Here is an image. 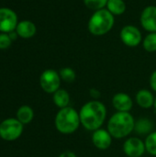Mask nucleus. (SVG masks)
I'll list each match as a JSON object with an SVG mask.
<instances>
[{
    "instance_id": "10",
    "label": "nucleus",
    "mask_w": 156,
    "mask_h": 157,
    "mask_svg": "<svg viewBox=\"0 0 156 157\" xmlns=\"http://www.w3.org/2000/svg\"><path fill=\"white\" fill-rule=\"evenodd\" d=\"M142 27L148 32H156V6H146L140 17Z\"/></svg>"
},
{
    "instance_id": "6",
    "label": "nucleus",
    "mask_w": 156,
    "mask_h": 157,
    "mask_svg": "<svg viewBox=\"0 0 156 157\" xmlns=\"http://www.w3.org/2000/svg\"><path fill=\"white\" fill-rule=\"evenodd\" d=\"M61 77L58 72L53 69H47L40 76V85L42 90L48 94H53L61 86Z\"/></svg>"
},
{
    "instance_id": "21",
    "label": "nucleus",
    "mask_w": 156,
    "mask_h": 157,
    "mask_svg": "<svg viewBox=\"0 0 156 157\" xmlns=\"http://www.w3.org/2000/svg\"><path fill=\"white\" fill-rule=\"evenodd\" d=\"M60 77L66 83H73L75 80L76 75L73 68L71 67H63L59 72Z\"/></svg>"
},
{
    "instance_id": "5",
    "label": "nucleus",
    "mask_w": 156,
    "mask_h": 157,
    "mask_svg": "<svg viewBox=\"0 0 156 157\" xmlns=\"http://www.w3.org/2000/svg\"><path fill=\"white\" fill-rule=\"evenodd\" d=\"M23 132V124L16 118H8L0 123V137L7 142L18 139Z\"/></svg>"
},
{
    "instance_id": "12",
    "label": "nucleus",
    "mask_w": 156,
    "mask_h": 157,
    "mask_svg": "<svg viewBox=\"0 0 156 157\" xmlns=\"http://www.w3.org/2000/svg\"><path fill=\"white\" fill-rule=\"evenodd\" d=\"M112 105L119 112H130L133 102L131 98L126 93H117L112 98Z\"/></svg>"
},
{
    "instance_id": "16",
    "label": "nucleus",
    "mask_w": 156,
    "mask_h": 157,
    "mask_svg": "<svg viewBox=\"0 0 156 157\" xmlns=\"http://www.w3.org/2000/svg\"><path fill=\"white\" fill-rule=\"evenodd\" d=\"M52 95H53V97H52L53 103L60 109H63V108H66V107L69 106V103H70V95H69V93L65 89L60 88L55 93H53Z\"/></svg>"
},
{
    "instance_id": "19",
    "label": "nucleus",
    "mask_w": 156,
    "mask_h": 157,
    "mask_svg": "<svg viewBox=\"0 0 156 157\" xmlns=\"http://www.w3.org/2000/svg\"><path fill=\"white\" fill-rule=\"evenodd\" d=\"M143 49L148 52H156V32H150L143 40Z\"/></svg>"
},
{
    "instance_id": "24",
    "label": "nucleus",
    "mask_w": 156,
    "mask_h": 157,
    "mask_svg": "<svg viewBox=\"0 0 156 157\" xmlns=\"http://www.w3.org/2000/svg\"><path fill=\"white\" fill-rule=\"evenodd\" d=\"M89 95L92 98H94V100H97V98H99L101 97L100 91L97 90V88H91L89 90Z\"/></svg>"
},
{
    "instance_id": "17",
    "label": "nucleus",
    "mask_w": 156,
    "mask_h": 157,
    "mask_svg": "<svg viewBox=\"0 0 156 157\" xmlns=\"http://www.w3.org/2000/svg\"><path fill=\"white\" fill-rule=\"evenodd\" d=\"M33 118H34V111L29 106L27 105L21 106L17 111V119L23 125L30 123Z\"/></svg>"
},
{
    "instance_id": "14",
    "label": "nucleus",
    "mask_w": 156,
    "mask_h": 157,
    "mask_svg": "<svg viewBox=\"0 0 156 157\" xmlns=\"http://www.w3.org/2000/svg\"><path fill=\"white\" fill-rule=\"evenodd\" d=\"M155 98L148 89H141L136 94V102L143 109H150L154 105Z\"/></svg>"
},
{
    "instance_id": "26",
    "label": "nucleus",
    "mask_w": 156,
    "mask_h": 157,
    "mask_svg": "<svg viewBox=\"0 0 156 157\" xmlns=\"http://www.w3.org/2000/svg\"><path fill=\"white\" fill-rule=\"evenodd\" d=\"M58 157H76L75 154L71 152V151H65L63 153H62Z\"/></svg>"
},
{
    "instance_id": "13",
    "label": "nucleus",
    "mask_w": 156,
    "mask_h": 157,
    "mask_svg": "<svg viewBox=\"0 0 156 157\" xmlns=\"http://www.w3.org/2000/svg\"><path fill=\"white\" fill-rule=\"evenodd\" d=\"M16 31L18 36L22 39H30L32 38L37 31L36 25L30 20H22L17 23Z\"/></svg>"
},
{
    "instance_id": "8",
    "label": "nucleus",
    "mask_w": 156,
    "mask_h": 157,
    "mask_svg": "<svg viewBox=\"0 0 156 157\" xmlns=\"http://www.w3.org/2000/svg\"><path fill=\"white\" fill-rule=\"evenodd\" d=\"M120 40L128 47H137L143 40L141 30L132 25L124 26L120 30Z\"/></svg>"
},
{
    "instance_id": "28",
    "label": "nucleus",
    "mask_w": 156,
    "mask_h": 157,
    "mask_svg": "<svg viewBox=\"0 0 156 157\" xmlns=\"http://www.w3.org/2000/svg\"><path fill=\"white\" fill-rule=\"evenodd\" d=\"M154 109H155V110H156V98H155V100H154Z\"/></svg>"
},
{
    "instance_id": "15",
    "label": "nucleus",
    "mask_w": 156,
    "mask_h": 157,
    "mask_svg": "<svg viewBox=\"0 0 156 157\" xmlns=\"http://www.w3.org/2000/svg\"><path fill=\"white\" fill-rule=\"evenodd\" d=\"M153 127L154 124L151 120L147 118H141L135 121L134 132L140 135H148L153 132Z\"/></svg>"
},
{
    "instance_id": "23",
    "label": "nucleus",
    "mask_w": 156,
    "mask_h": 157,
    "mask_svg": "<svg viewBox=\"0 0 156 157\" xmlns=\"http://www.w3.org/2000/svg\"><path fill=\"white\" fill-rule=\"evenodd\" d=\"M12 40L7 33H0V50H6L10 47Z\"/></svg>"
},
{
    "instance_id": "18",
    "label": "nucleus",
    "mask_w": 156,
    "mask_h": 157,
    "mask_svg": "<svg viewBox=\"0 0 156 157\" xmlns=\"http://www.w3.org/2000/svg\"><path fill=\"white\" fill-rule=\"evenodd\" d=\"M107 9L114 16H120L126 11V4L123 0H108Z\"/></svg>"
},
{
    "instance_id": "9",
    "label": "nucleus",
    "mask_w": 156,
    "mask_h": 157,
    "mask_svg": "<svg viewBox=\"0 0 156 157\" xmlns=\"http://www.w3.org/2000/svg\"><path fill=\"white\" fill-rule=\"evenodd\" d=\"M146 151L145 144L138 137L128 138L123 144V152L129 157H142Z\"/></svg>"
},
{
    "instance_id": "11",
    "label": "nucleus",
    "mask_w": 156,
    "mask_h": 157,
    "mask_svg": "<svg viewBox=\"0 0 156 157\" xmlns=\"http://www.w3.org/2000/svg\"><path fill=\"white\" fill-rule=\"evenodd\" d=\"M92 143L99 150H107L111 146L112 136L108 130L98 129L93 132L92 134Z\"/></svg>"
},
{
    "instance_id": "3",
    "label": "nucleus",
    "mask_w": 156,
    "mask_h": 157,
    "mask_svg": "<svg viewBox=\"0 0 156 157\" xmlns=\"http://www.w3.org/2000/svg\"><path fill=\"white\" fill-rule=\"evenodd\" d=\"M54 124L56 130L63 134L74 133L81 124L79 112L69 106L61 109L55 116Z\"/></svg>"
},
{
    "instance_id": "4",
    "label": "nucleus",
    "mask_w": 156,
    "mask_h": 157,
    "mask_svg": "<svg viewBox=\"0 0 156 157\" xmlns=\"http://www.w3.org/2000/svg\"><path fill=\"white\" fill-rule=\"evenodd\" d=\"M115 23L114 15H112L107 8L95 11L88 21V30L92 35L103 36L108 33Z\"/></svg>"
},
{
    "instance_id": "7",
    "label": "nucleus",
    "mask_w": 156,
    "mask_h": 157,
    "mask_svg": "<svg viewBox=\"0 0 156 157\" xmlns=\"http://www.w3.org/2000/svg\"><path fill=\"white\" fill-rule=\"evenodd\" d=\"M17 16L16 12L7 7H0V32L9 33L16 30L17 26Z\"/></svg>"
},
{
    "instance_id": "1",
    "label": "nucleus",
    "mask_w": 156,
    "mask_h": 157,
    "mask_svg": "<svg viewBox=\"0 0 156 157\" xmlns=\"http://www.w3.org/2000/svg\"><path fill=\"white\" fill-rule=\"evenodd\" d=\"M80 121L87 131H97L102 127L107 117L106 106L99 100L86 102L79 111Z\"/></svg>"
},
{
    "instance_id": "2",
    "label": "nucleus",
    "mask_w": 156,
    "mask_h": 157,
    "mask_svg": "<svg viewBox=\"0 0 156 157\" xmlns=\"http://www.w3.org/2000/svg\"><path fill=\"white\" fill-rule=\"evenodd\" d=\"M135 126V120L130 112H116L108 122V131L115 139H123L129 136Z\"/></svg>"
},
{
    "instance_id": "22",
    "label": "nucleus",
    "mask_w": 156,
    "mask_h": 157,
    "mask_svg": "<svg viewBox=\"0 0 156 157\" xmlns=\"http://www.w3.org/2000/svg\"><path fill=\"white\" fill-rule=\"evenodd\" d=\"M108 1V0H84V4L87 8L97 11L105 8V6H107Z\"/></svg>"
},
{
    "instance_id": "27",
    "label": "nucleus",
    "mask_w": 156,
    "mask_h": 157,
    "mask_svg": "<svg viewBox=\"0 0 156 157\" xmlns=\"http://www.w3.org/2000/svg\"><path fill=\"white\" fill-rule=\"evenodd\" d=\"M7 34H8V36L10 37V39H11V40H12V41H13V40H17V37H19L16 30H13V31H11V32H9V33H7Z\"/></svg>"
},
{
    "instance_id": "20",
    "label": "nucleus",
    "mask_w": 156,
    "mask_h": 157,
    "mask_svg": "<svg viewBox=\"0 0 156 157\" xmlns=\"http://www.w3.org/2000/svg\"><path fill=\"white\" fill-rule=\"evenodd\" d=\"M144 144L146 151L150 155L156 156V132H153L148 134Z\"/></svg>"
},
{
    "instance_id": "25",
    "label": "nucleus",
    "mask_w": 156,
    "mask_h": 157,
    "mask_svg": "<svg viewBox=\"0 0 156 157\" xmlns=\"http://www.w3.org/2000/svg\"><path fill=\"white\" fill-rule=\"evenodd\" d=\"M150 86L152 87V89L156 92V70L153 72V74L151 75L150 77Z\"/></svg>"
}]
</instances>
